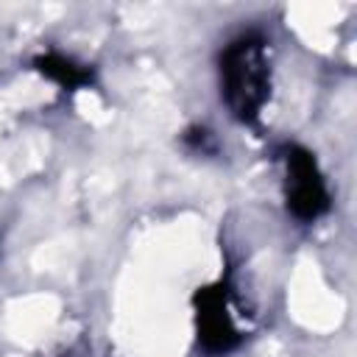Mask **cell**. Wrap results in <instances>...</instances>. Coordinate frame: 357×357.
<instances>
[{
    "mask_svg": "<svg viewBox=\"0 0 357 357\" xmlns=\"http://www.w3.org/2000/svg\"><path fill=\"white\" fill-rule=\"evenodd\" d=\"M271 92L265 39L243 33L220 53V95L240 123H254Z\"/></svg>",
    "mask_w": 357,
    "mask_h": 357,
    "instance_id": "cell-1",
    "label": "cell"
},
{
    "mask_svg": "<svg viewBox=\"0 0 357 357\" xmlns=\"http://www.w3.org/2000/svg\"><path fill=\"white\" fill-rule=\"evenodd\" d=\"M31 67L53 81L56 86L67 89V92H75V89H84V86H92L95 84V73L78 61H73L70 56H61V53H39L31 59Z\"/></svg>",
    "mask_w": 357,
    "mask_h": 357,
    "instance_id": "cell-4",
    "label": "cell"
},
{
    "mask_svg": "<svg viewBox=\"0 0 357 357\" xmlns=\"http://www.w3.org/2000/svg\"><path fill=\"white\" fill-rule=\"evenodd\" d=\"M279 159L284 165V201L293 218L298 220H318L321 215L329 212V190L324 181V173L315 162V156L296 145L287 142L279 151Z\"/></svg>",
    "mask_w": 357,
    "mask_h": 357,
    "instance_id": "cell-2",
    "label": "cell"
},
{
    "mask_svg": "<svg viewBox=\"0 0 357 357\" xmlns=\"http://www.w3.org/2000/svg\"><path fill=\"white\" fill-rule=\"evenodd\" d=\"M195 335L209 354H229L243 343V329L237 324V310L231 290L218 282L198 287L192 296Z\"/></svg>",
    "mask_w": 357,
    "mask_h": 357,
    "instance_id": "cell-3",
    "label": "cell"
}]
</instances>
